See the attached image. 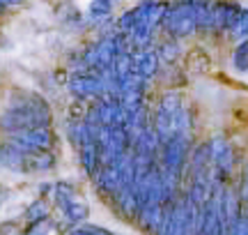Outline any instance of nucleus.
<instances>
[{
	"mask_svg": "<svg viewBox=\"0 0 248 235\" xmlns=\"http://www.w3.org/2000/svg\"><path fill=\"white\" fill-rule=\"evenodd\" d=\"M120 53L117 51V42L115 39H104L99 46H94V51H92V58H90V65H94L99 69H110L113 67V60H115V55Z\"/></svg>",
	"mask_w": 248,
	"mask_h": 235,
	"instance_id": "nucleus-10",
	"label": "nucleus"
},
{
	"mask_svg": "<svg viewBox=\"0 0 248 235\" xmlns=\"http://www.w3.org/2000/svg\"><path fill=\"white\" fill-rule=\"evenodd\" d=\"M232 33H234V37H239V39H246V37H248V12H244V9H241L237 23L232 26Z\"/></svg>",
	"mask_w": 248,
	"mask_h": 235,
	"instance_id": "nucleus-19",
	"label": "nucleus"
},
{
	"mask_svg": "<svg viewBox=\"0 0 248 235\" xmlns=\"http://www.w3.org/2000/svg\"><path fill=\"white\" fill-rule=\"evenodd\" d=\"M241 194L248 199V166H246V171H244V182H241Z\"/></svg>",
	"mask_w": 248,
	"mask_h": 235,
	"instance_id": "nucleus-24",
	"label": "nucleus"
},
{
	"mask_svg": "<svg viewBox=\"0 0 248 235\" xmlns=\"http://www.w3.org/2000/svg\"><path fill=\"white\" fill-rule=\"evenodd\" d=\"M46 215H48V208H46L42 201H37V203H32L30 208H28L26 212V219L30 221V224H37V221H42V219H46Z\"/></svg>",
	"mask_w": 248,
	"mask_h": 235,
	"instance_id": "nucleus-17",
	"label": "nucleus"
},
{
	"mask_svg": "<svg viewBox=\"0 0 248 235\" xmlns=\"http://www.w3.org/2000/svg\"><path fill=\"white\" fill-rule=\"evenodd\" d=\"M159 60L161 55L159 51H142L140 55H138V60H136V72L140 74V76H145V79H152L154 74H156V69H159Z\"/></svg>",
	"mask_w": 248,
	"mask_h": 235,
	"instance_id": "nucleus-13",
	"label": "nucleus"
},
{
	"mask_svg": "<svg viewBox=\"0 0 248 235\" xmlns=\"http://www.w3.org/2000/svg\"><path fill=\"white\" fill-rule=\"evenodd\" d=\"M241 9L237 5H230V2H218V5H214L212 7V23L216 28H230L237 23V18H239Z\"/></svg>",
	"mask_w": 248,
	"mask_h": 235,
	"instance_id": "nucleus-12",
	"label": "nucleus"
},
{
	"mask_svg": "<svg viewBox=\"0 0 248 235\" xmlns=\"http://www.w3.org/2000/svg\"><path fill=\"white\" fill-rule=\"evenodd\" d=\"M232 63H234V69H239V72H248V37L241 42L239 46H237V49H234Z\"/></svg>",
	"mask_w": 248,
	"mask_h": 235,
	"instance_id": "nucleus-16",
	"label": "nucleus"
},
{
	"mask_svg": "<svg viewBox=\"0 0 248 235\" xmlns=\"http://www.w3.org/2000/svg\"><path fill=\"white\" fill-rule=\"evenodd\" d=\"M48 122V109L44 101L39 100H26L21 106H14L12 111L5 113L0 120V125L9 129V132H18V129H28L35 125H46Z\"/></svg>",
	"mask_w": 248,
	"mask_h": 235,
	"instance_id": "nucleus-1",
	"label": "nucleus"
},
{
	"mask_svg": "<svg viewBox=\"0 0 248 235\" xmlns=\"http://www.w3.org/2000/svg\"><path fill=\"white\" fill-rule=\"evenodd\" d=\"M163 23L168 28L172 37H188L198 28V17H195V5H175V7L166 9Z\"/></svg>",
	"mask_w": 248,
	"mask_h": 235,
	"instance_id": "nucleus-4",
	"label": "nucleus"
},
{
	"mask_svg": "<svg viewBox=\"0 0 248 235\" xmlns=\"http://www.w3.org/2000/svg\"><path fill=\"white\" fill-rule=\"evenodd\" d=\"M186 152H188V143H186V136H172L168 143H166V168L179 173V168L186 162Z\"/></svg>",
	"mask_w": 248,
	"mask_h": 235,
	"instance_id": "nucleus-9",
	"label": "nucleus"
},
{
	"mask_svg": "<svg viewBox=\"0 0 248 235\" xmlns=\"http://www.w3.org/2000/svg\"><path fill=\"white\" fill-rule=\"evenodd\" d=\"M182 109V100H179L177 92H168L163 100H161V106L156 111V122H154V132L163 143H168L170 138L175 136V122H177V113Z\"/></svg>",
	"mask_w": 248,
	"mask_h": 235,
	"instance_id": "nucleus-3",
	"label": "nucleus"
},
{
	"mask_svg": "<svg viewBox=\"0 0 248 235\" xmlns=\"http://www.w3.org/2000/svg\"><path fill=\"white\" fill-rule=\"evenodd\" d=\"M99 145H97V138H85L80 143V162H83V168L88 173H94L97 168V159H99Z\"/></svg>",
	"mask_w": 248,
	"mask_h": 235,
	"instance_id": "nucleus-14",
	"label": "nucleus"
},
{
	"mask_svg": "<svg viewBox=\"0 0 248 235\" xmlns=\"http://www.w3.org/2000/svg\"><path fill=\"white\" fill-rule=\"evenodd\" d=\"M55 199H58V205L62 208V212L67 215L69 221L74 224H78V221H85L88 219V205H85V201H80L76 196V191L71 189L67 182H60L58 185V191H55Z\"/></svg>",
	"mask_w": 248,
	"mask_h": 235,
	"instance_id": "nucleus-5",
	"label": "nucleus"
},
{
	"mask_svg": "<svg viewBox=\"0 0 248 235\" xmlns=\"http://www.w3.org/2000/svg\"><path fill=\"white\" fill-rule=\"evenodd\" d=\"M2 2H5V5H18L21 0H2Z\"/></svg>",
	"mask_w": 248,
	"mask_h": 235,
	"instance_id": "nucleus-25",
	"label": "nucleus"
},
{
	"mask_svg": "<svg viewBox=\"0 0 248 235\" xmlns=\"http://www.w3.org/2000/svg\"><path fill=\"white\" fill-rule=\"evenodd\" d=\"M71 233H74V235H108V231H106V228H101V226H92V224H83V226L71 228Z\"/></svg>",
	"mask_w": 248,
	"mask_h": 235,
	"instance_id": "nucleus-20",
	"label": "nucleus"
},
{
	"mask_svg": "<svg viewBox=\"0 0 248 235\" xmlns=\"http://www.w3.org/2000/svg\"><path fill=\"white\" fill-rule=\"evenodd\" d=\"M55 164L53 154L46 150H23V173H35V171H46Z\"/></svg>",
	"mask_w": 248,
	"mask_h": 235,
	"instance_id": "nucleus-11",
	"label": "nucleus"
},
{
	"mask_svg": "<svg viewBox=\"0 0 248 235\" xmlns=\"http://www.w3.org/2000/svg\"><path fill=\"white\" fill-rule=\"evenodd\" d=\"M0 5H5V2H2V0H0Z\"/></svg>",
	"mask_w": 248,
	"mask_h": 235,
	"instance_id": "nucleus-26",
	"label": "nucleus"
},
{
	"mask_svg": "<svg viewBox=\"0 0 248 235\" xmlns=\"http://www.w3.org/2000/svg\"><path fill=\"white\" fill-rule=\"evenodd\" d=\"M110 9H113L110 0H92V2H90V14H92V17H97V18L108 17V14H110Z\"/></svg>",
	"mask_w": 248,
	"mask_h": 235,
	"instance_id": "nucleus-18",
	"label": "nucleus"
},
{
	"mask_svg": "<svg viewBox=\"0 0 248 235\" xmlns=\"http://www.w3.org/2000/svg\"><path fill=\"white\" fill-rule=\"evenodd\" d=\"M69 90L78 100H90V97H101L106 92L104 79L101 76H88V74H74L69 79Z\"/></svg>",
	"mask_w": 248,
	"mask_h": 235,
	"instance_id": "nucleus-7",
	"label": "nucleus"
},
{
	"mask_svg": "<svg viewBox=\"0 0 248 235\" xmlns=\"http://www.w3.org/2000/svg\"><path fill=\"white\" fill-rule=\"evenodd\" d=\"M133 26H136V9L126 12V14L120 18V30H122V33H126V35H131Z\"/></svg>",
	"mask_w": 248,
	"mask_h": 235,
	"instance_id": "nucleus-21",
	"label": "nucleus"
},
{
	"mask_svg": "<svg viewBox=\"0 0 248 235\" xmlns=\"http://www.w3.org/2000/svg\"><path fill=\"white\" fill-rule=\"evenodd\" d=\"M209 154H212V164L216 166V171L221 175H228L232 171V164H234L232 148L223 136H214L209 141Z\"/></svg>",
	"mask_w": 248,
	"mask_h": 235,
	"instance_id": "nucleus-8",
	"label": "nucleus"
},
{
	"mask_svg": "<svg viewBox=\"0 0 248 235\" xmlns=\"http://www.w3.org/2000/svg\"><path fill=\"white\" fill-rule=\"evenodd\" d=\"M186 60H188V69L195 74H202L209 67V55L204 53V51H200V49H193Z\"/></svg>",
	"mask_w": 248,
	"mask_h": 235,
	"instance_id": "nucleus-15",
	"label": "nucleus"
},
{
	"mask_svg": "<svg viewBox=\"0 0 248 235\" xmlns=\"http://www.w3.org/2000/svg\"><path fill=\"white\" fill-rule=\"evenodd\" d=\"M228 233H246L248 235V219H244L239 215V217H237V221L228 228Z\"/></svg>",
	"mask_w": 248,
	"mask_h": 235,
	"instance_id": "nucleus-22",
	"label": "nucleus"
},
{
	"mask_svg": "<svg viewBox=\"0 0 248 235\" xmlns=\"http://www.w3.org/2000/svg\"><path fill=\"white\" fill-rule=\"evenodd\" d=\"M159 55H161V60H168V63H170V60H175V58H177V46H175V44H172V46L166 44L163 49H161Z\"/></svg>",
	"mask_w": 248,
	"mask_h": 235,
	"instance_id": "nucleus-23",
	"label": "nucleus"
},
{
	"mask_svg": "<svg viewBox=\"0 0 248 235\" xmlns=\"http://www.w3.org/2000/svg\"><path fill=\"white\" fill-rule=\"evenodd\" d=\"M51 132L46 125H35L28 129L12 132V145H16L18 150H46L51 145Z\"/></svg>",
	"mask_w": 248,
	"mask_h": 235,
	"instance_id": "nucleus-6",
	"label": "nucleus"
},
{
	"mask_svg": "<svg viewBox=\"0 0 248 235\" xmlns=\"http://www.w3.org/2000/svg\"><path fill=\"white\" fill-rule=\"evenodd\" d=\"M166 9L168 7L161 2H147L136 9V26L131 30V39L136 42V46H145L150 42L152 30L156 28V23H163Z\"/></svg>",
	"mask_w": 248,
	"mask_h": 235,
	"instance_id": "nucleus-2",
	"label": "nucleus"
}]
</instances>
